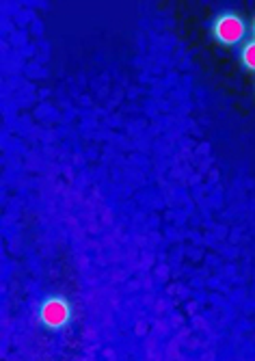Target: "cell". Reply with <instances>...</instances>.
I'll return each mask as SVG.
<instances>
[{
    "label": "cell",
    "mask_w": 255,
    "mask_h": 361,
    "mask_svg": "<svg viewBox=\"0 0 255 361\" xmlns=\"http://www.w3.org/2000/svg\"><path fill=\"white\" fill-rule=\"evenodd\" d=\"M210 32L220 46L234 48L244 44L249 35V24L238 11H220L210 24Z\"/></svg>",
    "instance_id": "obj_1"
},
{
    "label": "cell",
    "mask_w": 255,
    "mask_h": 361,
    "mask_svg": "<svg viewBox=\"0 0 255 361\" xmlns=\"http://www.w3.org/2000/svg\"><path fill=\"white\" fill-rule=\"evenodd\" d=\"M37 318L46 329L61 331V329H66L72 320V305L66 297H61V294H50V297H46L39 303Z\"/></svg>",
    "instance_id": "obj_2"
},
{
    "label": "cell",
    "mask_w": 255,
    "mask_h": 361,
    "mask_svg": "<svg viewBox=\"0 0 255 361\" xmlns=\"http://www.w3.org/2000/svg\"><path fill=\"white\" fill-rule=\"evenodd\" d=\"M240 65L247 72L255 74V39H249V42L242 44V48H240Z\"/></svg>",
    "instance_id": "obj_3"
},
{
    "label": "cell",
    "mask_w": 255,
    "mask_h": 361,
    "mask_svg": "<svg viewBox=\"0 0 255 361\" xmlns=\"http://www.w3.org/2000/svg\"><path fill=\"white\" fill-rule=\"evenodd\" d=\"M251 35H253V39H255V18H253V24H251Z\"/></svg>",
    "instance_id": "obj_4"
}]
</instances>
